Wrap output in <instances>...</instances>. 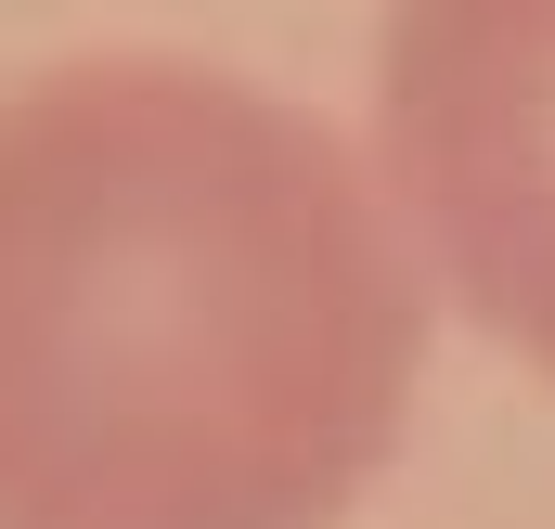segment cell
Returning <instances> with one entry per match:
<instances>
[{
  "mask_svg": "<svg viewBox=\"0 0 555 529\" xmlns=\"http://www.w3.org/2000/svg\"><path fill=\"white\" fill-rule=\"evenodd\" d=\"M439 284L362 130L220 52L0 78V529H349Z\"/></svg>",
  "mask_w": 555,
  "mask_h": 529,
  "instance_id": "1",
  "label": "cell"
},
{
  "mask_svg": "<svg viewBox=\"0 0 555 529\" xmlns=\"http://www.w3.org/2000/svg\"><path fill=\"white\" fill-rule=\"evenodd\" d=\"M362 155L439 310L555 375V0H375Z\"/></svg>",
  "mask_w": 555,
  "mask_h": 529,
  "instance_id": "2",
  "label": "cell"
}]
</instances>
